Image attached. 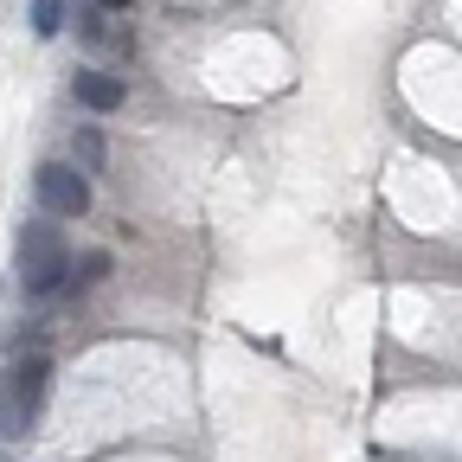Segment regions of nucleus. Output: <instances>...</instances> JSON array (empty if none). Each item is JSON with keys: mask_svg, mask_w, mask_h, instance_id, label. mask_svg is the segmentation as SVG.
<instances>
[{"mask_svg": "<svg viewBox=\"0 0 462 462\" xmlns=\"http://www.w3.org/2000/svg\"><path fill=\"white\" fill-rule=\"evenodd\" d=\"M78 161H84V173L103 167V135H97V129H78Z\"/></svg>", "mask_w": 462, "mask_h": 462, "instance_id": "7", "label": "nucleus"}, {"mask_svg": "<svg viewBox=\"0 0 462 462\" xmlns=\"http://www.w3.org/2000/svg\"><path fill=\"white\" fill-rule=\"evenodd\" d=\"M32 193H39V212L45 218H84L90 212V180H84L71 161H45L32 173Z\"/></svg>", "mask_w": 462, "mask_h": 462, "instance_id": "2", "label": "nucleus"}, {"mask_svg": "<svg viewBox=\"0 0 462 462\" xmlns=\"http://www.w3.org/2000/svg\"><path fill=\"white\" fill-rule=\"evenodd\" d=\"M78 270H84L78 282H103V276H109V251H90V257H84Z\"/></svg>", "mask_w": 462, "mask_h": 462, "instance_id": "8", "label": "nucleus"}, {"mask_svg": "<svg viewBox=\"0 0 462 462\" xmlns=\"http://www.w3.org/2000/svg\"><path fill=\"white\" fill-rule=\"evenodd\" d=\"M71 90H78V103H84V109H97V116L123 109V78H116V71H78V78H71Z\"/></svg>", "mask_w": 462, "mask_h": 462, "instance_id": "3", "label": "nucleus"}, {"mask_svg": "<svg viewBox=\"0 0 462 462\" xmlns=\"http://www.w3.org/2000/svg\"><path fill=\"white\" fill-rule=\"evenodd\" d=\"M58 26H65V0H32V32L58 39Z\"/></svg>", "mask_w": 462, "mask_h": 462, "instance_id": "6", "label": "nucleus"}, {"mask_svg": "<svg viewBox=\"0 0 462 462\" xmlns=\"http://www.w3.org/2000/svg\"><path fill=\"white\" fill-rule=\"evenodd\" d=\"M26 424H32V411H26V398L14 392V379H0V443H14V437H26Z\"/></svg>", "mask_w": 462, "mask_h": 462, "instance_id": "5", "label": "nucleus"}, {"mask_svg": "<svg viewBox=\"0 0 462 462\" xmlns=\"http://www.w3.org/2000/svg\"><path fill=\"white\" fill-rule=\"evenodd\" d=\"M65 276H71L65 231H58V225H26L20 231V282H26V296H51Z\"/></svg>", "mask_w": 462, "mask_h": 462, "instance_id": "1", "label": "nucleus"}, {"mask_svg": "<svg viewBox=\"0 0 462 462\" xmlns=\"http://www.w3.org/2000/svg\"><path fill=\"white\" fill-rule=\"evenodd\" d=\"M97 7H103V14H129V0H97Z\"/></svg>", "mask_w": 462, "mask_h": 462, "instance_id": "9", "label": "nucleus"}, {"mask_svg": "<svg viewBox=\"0 0 462 462\" xmlns=\"http://www.w3.org/2000/svg\"><path fill=\"white\" fill-rule=\"evenodd\" d=\"M7 379H14V392L26 398V411L39 418V404H45V379H51V360H45V354H32V360H14V366H7Z\"/></svg>", "mask_w": 462, "mask_h": 462, "instance_id": "4", "label": "nucleus"}]
</instances>
